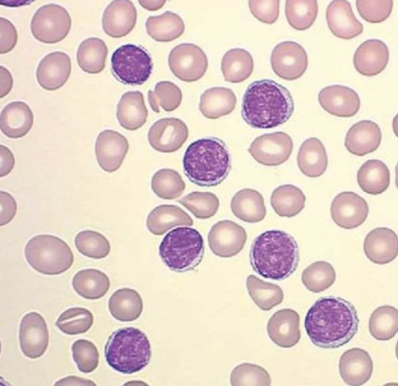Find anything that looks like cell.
<instances>
[{
	"instance_id": "60d3db41",
	"label": "cell",
	"mask_w": 398,
	"mask_h": 386,
	"mask_svg": "<svg viewBox=\"0 0 398 386\" xmlns=\"http://www.w3.org/2000/svg\"><path fill=\"white\" fill-rule=\"evenodd\" d=\"M371 336L378 341H388L398 330V311L390 305L377 307L371 314L368 324Z\"/></svg>"
},
{
	"instance_id": "7dc6e473",
	"label": "cell",
	"mask_w": 398,
	"mask_h": 386,
	"mask_svg": "<svg viewBox=\"0 0 398 386\" xmlns=\"http://www.w3.org/2000/svg\"><path fill=\"white\" fill-rule=\"evenodd\" d=\"M178 202L195 217L203 220L214 216L220 205L218 198L211 192L193 191Z\"/></svg>"
},
{
	"instance_id": "8fae6325",
	"label": "cell",
	"mask_w": 398,
	"mask_h": 386,
	"mask_svg": "<svg viewBox=\"0 0 398 386\" xmlns=\"http://www.w3.org/2000/svg\"><path fill=\"white\" fill-rule=\"evenodd\" d=\"M293 149V142L284 132H275L257 137L248 151L259 164L278 166L286 161Z\"/></svg>"
},
{
	"instance_id": "7402d4cb",
	"label": "cell",
	"mask_w": 398,
	"mask_h": 386,
	"mask_svg": "<svg viewBox=\"0 0 398 386\" xmlns=\"http://www.w3.org/2000/svg\"><path fill=\"white\" fill-rule=\"evenodd\" d=\"M387 45L378 39H369L362 42L353 55L356 69L362 75L372 76L381 73L389 61Z\"/></svg>"
},
{
	"instance_id": "f6af8a7d",
	"label": "cell",
	"mask_w": 398,
	"mask_h": 386,
	"mask_svg": "<svg viewBox=\"0 0 398 386\" xmlns=\"http://www.w3.org/2000/svg\"><path fill=\"white\" fill-rule=\"evenodd\" d=\"M318 13L317 1H286L285 16L295 29L304 30L314 23Z\"/></svg>"
},
{
	"instance_id": "4fadbf2b",
	"label": "cell",
	"mask_w": 398,
	"mask_h": 386,
	"mask_svg": "<svg viewBox=\"0 0 398 386\" xmlns=\"http://www.w3.org/2000/svg\"><path fill=\"white\" fill-rule=\"evenodd\" d=\"M246 240L245 229L228 220L218 221L213 225L207 236L210 250L215 255L222 258H229L238 254Z\"/></svg>"
},
{
	"instance_id": "6da1fadb",
	"label": "cell",
	"mask_w": 398,
	"mask_h": 386,
	"mask_svg": "<svg viewBox=\"0 0 398 386\" xmlns=\"http://www.w3.org/2000/svg\"><path fill=\"white\" fill-rule=\"evenodd\" d=\"M306 333L314 345L337 348L348 344L356 334L359 318L354 305L336 296L317 300L305 319Z\"/></svg>"
},
{
	"instance_id": "8d00e7d4",
	"label": "cell",
	"mask_w": 398,
	"mask_h": 386,
	"mask_svg": "<svg viewBox=\"0 0 398 386\" xmlns=\"http://www.w3.org/2000/svg\"><path fill=\"white\" fill-rule=\"evenodd\" d=\"M148 35L158 42H170L184 32L185 25L176 13L167 11L159 16H149L146 21Z\"/></svg>"
},
{
	"instance_id": "ffe728a7",
	"label": "cell",
	"mask_w": 398,
	"mask_h": 386,
	"mask_svg": "<svg viewBox=\"0 0 398 386\" xmlns=\"http://www.w3.org/2000/svg\"><path fill=\"white\" fill-rule=\"evenodd\" d=\"M267 332L277 346L281 348L295 346L301 337L299 314L289 308L278 310L268 322Z\"/></svg>"
},
{
	"instance_id": "ee69618b",
	"label": "cell",
	"mask_w": 398,
	"mask_h": 386,
	"mask_svg": "<svg viewBox=\"0 0 398 386\" xmlns=\"http://www.w3.org/2000/svg\"><path fill=\"white\" fill-rule=\"evenodd\" d=\"M148 101L155 113L160 112V107L165 111H173L181 103L182 91L174 83L161 81L156 84L154 91H148Z\"/></svg>"
},
{
	"instance_id": "52a82bcc",
	"label": "cell",
	"mask_w": 398,
	"mask_h": 386,
	"mask_svg": "<svg viewBox=\"0 0 398 386\" xmlns=\"http://www.w3.org/2000/svg\"><path fill=\"white\" fill-rule=\"evenodd\" d=\"M25 256L33 269L45 275L61 274L74 261L69 245L60 238L50 234L32 237L25 245Z\"/></svg>"
},
{
	"instance_id": "74e56055",
	"label": "cell",
	"mask_w": 398,
	"mask_h": 386,
	"mask_svg": "<svg viewBox=\"0 0 398 386\" xmlns=\"http://www.w3.org/2000/svg\"><path fill=\"white\" fill-rule=\"evenodd\" d=\"M306 197L298 187L285 184L275 188L270 202L280 217H292L299 214L305 208Z\"/></svg>"
},
{
	"instance_id": "816d5d0a",
	"label": "cell",
	"mask_w": 398,
	"mask_h": 386,
	"mask_svg": "<svg viewBox=\"0 0 398 386\" xmlns=\"http://www.w3.org/2000/svg\"><path fill=\"white\" fill-rule=\"evenodd\" d=\"M357 10L360 16L371 23L385 21L391 14L392 1H356Z\"/></svg>"
},
{
	"instance_id": "5b68a950",
	"label": "cell",
	"mask_w": 398,
	"mask_h": 386,
	"mask_svg": "<svg viewBox=\"0 0 398 386\" xmlns=\"http://www.w3.org/2000/svg\"><path fill=\"white\" fill-rule=\"evenodd\" d=\"M104 356L108 365L123 374H132L144 369L152 356L151 345L140 329L124 327L113 331L105 345Z\"/></svg>"
},
{
	"instance_id": "484cf974",
	"label": "cell",
	"mask_w": 398,
	"mask_h": 386,
	"mask_svg": "<svg viewBox=\"0 0 398 386\" xmlns=\"http://www.w3.org/2000/svg\"><path fill=\"white\" fill-rule=\"evenodd\" d=\"M382 133L379 125L368 120L353 124L348 130L345 146L356 156H364L375 151L381 143Z\"/></svg>"
},
{
	"instance_id": "e575fe53",
	"label": "cell",
	"mask_w": 398,
	"mask_h": 386,
	"mask_svg": "<svg viewBox=\"0 0 398 386\" xmlns=\"http://www.w3.org/2000/svg\"><path fill=\"white\" fill-rule=\"evenodd\" d=\"M110 285L108 276L95 268L81 270L72 279V286L76 293L88 300L101 298L108 291Z\"/></svg>"
},
{
	"instance_id": "b9f144b4",
	"label": "cell",
	"mask_w": 398,
	"mask_h": 386,
	"mask_svg": "<svg viewBox=\"0 0 398 386\" xmlns=\"http://www.w3.org/2000/svg\"><path fill=\"white\" fill-rule=\"evenodd\" d=\"M301 278L308 290L317 293L324 291L334 284L336 272L329 262L318 261L304 269Z\"/></svg>"
},
{
	"instance_id": "83f0119b",
	"label": "cell",
	"mask_w": 398,
	"mask_h": 386,
	"mask_svg": "<svg viewBox=\"0 0 398 386\" xmlns=\"http://www.w3.org/2000/svg\"><path fill=\"white\" fill-rule=\"evenodd\" d=\"M116 116L123 128L131 131L140 128L148 116L143 94L139 91L123 94L117 105Z\"/></svg>"
},
{
	"instance_id": "f907efd6",
	"label": "cell",
	"mask_w": 398,
	"mask_h": 386,
	"mask_svg": "<svg viewBox=\"0 0 398 386\" xmlns=\"http://www.w3.org/2000/svg\"><path fill=\"white\" fill-rule=\"evenodd\" d=\"M72 356L78 369L84 373L93 372L98 365L99 353L90 341L79 339L72 346Z\"/></svg>"
},
{
	"instance_id": "9a60e30c",
	"label": "cell",
	"mask_w": 398,
	"mask_h": 386,
	"mask_svg": "<svg viewBox=\"0 0 398 386\" xmlns=\"http://www.w3.org/2000/svg\"><path fill=\"white\" fill-rule=\"evenodd\" d=\"M19 341L21 351L26 357L35 359L45 353L48 346L49 332L41 314L30 312L22 318Z\"/></svg>"
},
{
	"instance_id": "f35d334b",
	"label": "cell",
	"mask_w": 398,
	"mask_h": 386,
	"mask_svg": "<svg viewBox=\"0 0 398 386\" xmlns=\"http://www.w3.org/2000/svg\"><path fill=\"white\" fill-rule=\"evenodd\" d=\"M108 54L105 42L98 38H89L79 45L76 52L80 68L89 74H98L103 70Z\"/></svg>"
},
{
	"instance_id": "f1b7e54d",
	"label": "cell",
	"mask_w": 398,
	"mask_h": 386,
	"mask_svg": "<svg viewBox=\"0 0 398 386\" xmlns=\"http://www.w3.org/2000/svg\"><path fill=\"white\" fill-rule=\"evenodd\" d=\"M301 172L310 178L322 176L328 166V157L326 149L317 137H310L301 144L297 157Z\"/></svg>"
},
{
	"instance_id": "c3c4849f",
	"label": "cell",
	"mask_w": 398,
	"mask_h": 386,
	"mask_svg": "<svg viewBox=\"0 0 398 386\" xmlns=\"http://www.w3.org/2000/svg\"><path fill=\"white\" fill-rule=\"evenodd\" d=\"M77 250L83 255L101 259L106 257L110 251L108 240L101 233L93 230L79 232L74 239Z\"/></svg>"
},
{
	"instance_id": "cb8c5ba5",
	"label": "cell",
	"mask_w": 398,
	"mask_h": 386,
	"mask_svg": "<svg viewBox=\"0 0 398 386\" xmlns=\"http://www.w3.org/2000/svg\"><path fill=\"white\" fill-rule=\"evenodd\" d=\"M326 18L331 32L336 37L350 40L363 31V25L356 18L347 1H333L326 11Z\"/></svg>"
},
{
	"instance_id": "681fc988",
	"label": "cell",
	"mask_w": 398,
	"mask_h": 386,
	"mask_svg": "<svg viewBox=\"0 0 398 386\" xmlns=\"http://www.w3.org/2000/svg\"><path fill=\"white\" fill-rule=\"evenodd\" d=\"M230 384L232 386H269L271 378L263 367L249 363L237 365L231 372Z\"/></svg>"
},
{
	"instance_id": "91938a15",
	"label": "cell",
	"mask_w": 398,
	"mask_h": 386,
	"mask_svg": "<svg viewBox=\"0 0 398 386\" xmlns=\"http://www.w3.org/2000/svg\"><path fill=\"white\" fill-rule=\"evenodd\" d=\"M166 1H139V4L144 8L149 11H156L161 8Z\"/></svg>"
},
{
	"instance_id": "9f6ffc18",
	"label": "cell",
	"mask_w": 398,
	"mask_h": 386,
	"mask_svg": "<svg viewBox=\"0 0 398 386\" xmlns=\"http://www.w3.org/2000/svg\"><path fill=\"white\" fill-rule=\"evenodd\" d=\"M1 176L3 177L11 172L15 164V159L8 148L1 145Z\"/></svg>"
},
{
	"instance_id": "7c38bea8",
	"label": "cell",
	"mask_w": 398,
	"mask_h": 386,
	"mask_svg": "<svg viewBox=\"0 0 398 386\" xmlns=\"http://www.w3.org/2000/svg\"><path fill=\"white\" fill-rule=\"evenodd\" d=\"M271 64L275 74L288 80H295L302 76L308 65L305 50L294 41L278 44L272 51Z\"/></svg>"
},
{
	"instance_id": "ab89813d",
	"label": "cell",
	"mask_w": 398,
	"mask_h": 386,
	"mask_svg": "<svg viewBox=\"0 0 398 386\" xmlns=\"http://www.w3.org/2000/svg\"><path fill=\"white\" fill-rule=\"evenodd\" d=\"M246 285L251 300L262 310H271L283 300V291L279 285L266 282L254 275L248 276Z\"/></svg>"
},
{
	"instance_id": "d6a6232c",
	"label": "cell",
	"mask_w": 398,
	"mask_h": 386,
	"mask_svg": "<svg viewBox=\"0 0 398 386\" xmlns=\"http://www.w3.org/2000/svg\"><path fill=\"white\" fill-rule=\"evenodd\" d=\"M108 309L115 319L121 322H132L139 318L142 312V299L134 289L120 288L110 296Z\"/></svg>"
},
{
	"instance_id": "ba28073f",
	"label": "cell",
	"mask_w": 398,
	"mask_h": 386,
	"mask_svg": "<svg viewBox=\"0 0 398 386\" xmlns=\"http://www.w3.org/2000/svg\"><path fill=\"white\" fill-rule=\"evenodd\" d=\"M115 78L124 84L142 85L149 78L153 69L152 59L142 47L125 44L118 47L110 58Z\"/></svg>"
},
{
	"instance_id": "f5cc1de1",
	"label": "cell",
	"mask_w": 398,
	"mask_h": 386,
	"mask_svg": "<svg viewBox=\"0 0 398 386\" xmlns=\"http://www.w3.org/2000/svg\"><path fill=\"white\" fill-rule=\"evenodd\" d=\"M280 1H249V6L251 13L258 21L272 24L279 16Z\"/></svg>"
},
{
	"instance_id": "4dcf8cb0",
	"label": "cell",
	"mask_w": 398,
	"mask_h": 386,
	"mask_svg": "<svg viewBox=\"0 0 398 386\" xmlns=\"http://www.w3.org/2000/svg\"><path fill=\"white\" fill-rule=\"evenodd\" d=\"M192 218L180 207L160 205L154 208L147 218V227L154 235H162L176 226H192Z\"/></svg>"
},
{
	"instance_id": "11a10c76",
	"label": "cell",
	"mask_w": 398,
	"mask_h": 386,
	"mask_svg": "<svg viewBox=\"0 0 398 386\" xmlns=\"http://www.w3.org/2000/svg\"><path fill=\"white\" fill-rule=\"evenodd\" d=\"M16 211L17 204L14 198L7 192L1 191V225H5L11 222Z\"/></svg>"
},
{
	"instance_id": "9c48e42d",
	"label": "cell",
	"mask_w": 398,
	"mask_h": 386,
	"mask_svg": "<svg viewBox=\"0 0 398 386\" xmlns=\"http://www.w3.org/2000/svg\"><path fill=\"white\" fill-rule=\"evenodd\" d=\"M72 19L63 6L48 4L40 6L34 13L30 29L34 38L44 43H56L69 33Z\"/></svg>"
},
{
	"instance_id": "d6986e66",
	"label": "cell",
	"mask_w": 398,
	"mask_h": 386,
	"mask_svg": "<svg viewBox=\"0 0 398 386\" xmlns=\"http://www.w3.org/2000/svg\"><path fill=\"white\" fill-rule=\"evenodd\" d=\"M71 69V59L67 54L60 51L52 52L40 62L36 71L37 81L43 89L55 91L66 83Z\"/></svg>"
},
{
	"instance_id": "7bdbcfd3",
	"label": "cell",
	"mask_w": 398,
	"mask_h": 386,
	"mask_svg": "<svg viewBox=\"0 0 398 386\" xmlns=\"http://www.w3.org/2000/svg\"><path fill=\"white\" fill-rule=\"evenodd\" d=\"M151 187L153 192L160 198L174 200L182 195L186 184L176 171L161 169L153 175Z\"/></svg>"
},
{
	"instance_id": "4316f807",
	"label": "cell",
	"mask_w": 398,
	"mask_h": 386,
	"mask_svg": "<svg viewBox=\"0 0 398 386\" xmlns=\"http://www.w3.org/2000/svg\"><path fill=\"white\" fill-rule=\"evenodd\" d=\"M33 124V112L25 102H11L1 112V130L9 138L16 139L25 136Z\"/></svg>"
},
{
	"instance_id": "e0dca14e",
	"label": "cell",
	"mask_w": 398,
	"mask_h": 386,
	"mask_svg": "<svg viewBox=\"0 0 398 386\" xmlns=\"http://www.w3.org/2000/svg\"><path fill=\"white\" fill-rule=\"evenodd\" d=\"M129 149L127 138L122 134L105 130L99 133L95 144L96 157L105 171L114 172L121 166Z\"/></svg>"
},
{
	"instance_id": "8992f818",
	"label": "cell",
	"mask_w": 398,
	"mask_h": 386,
	"mask_svg": "<svg viewBox=\"0 0 398 386\" xmlns=\"http://www.w3.org/2000/svg\"><path fill=\"white\" fill-rule=\"evenodd\" d=\"M201 234L188 227H176L168 232L159 246V254L172 271L185 273L195 269L204 256Z\"/></svg>"
},
{
	"instance_id": "ac0fdd59",
	"label": "cell",
	"mask_w": 398,
	"mask_h": 386,
	"mask_svg": "<svg viewBox=\"0 0 398 386\" xmlns=\"http://www.w3.org/2000/svg\"><path fill=\"white\" fill-rule=\"evenodd\" d=\"M318 99L326 112L338 117H352L358 113L360 106L358 93L351 88L339 84L322 89Z\"/></svg>"
},
{
	"instance_id": "3957f363",
	"label": "cell",
	"mask_w": 398,
	"mask_h": 386,
	"mask_svg": "<svg viewBox=\"0 0 398 386\" xmlns=\"http://www.w3.org/2000/svg\"><path fill=\"white\" fill-rule=\"evenodd\" d=\"M250 263L259 276L275 280L290 276L297 268L300 251L295 238L285 231L270 229L253 241Z\"/></svg>"
},
{
	"instance_id": "f546056e",
	"label": "cell",
	"mask_w": 398,
	"mask_h": 386,
	"mask_svg": "<svg viewBox=\"0 0 398 386\" xmlns=\"http://www.w3.org/2000/svg\"><path fill=\"white\" fill-rule=\"evenodd\" d=\"M230 206L234 216L246 222H260L266 214L262 195L251 188L237 191L231 200Z\"/></svg>"
},
{
	"instance_id": "d4e9b609",
	"label": "cell",
	"mask_w": 398,
	"mask_h": 386,
	"mask_svg": "<svg viewBox=\"0 0 398 386\" xmlns=\"http://www.w3.org/2000/svg\"><path fill=\"white\" fill-rule=\"evenodd\" d=\"M363 249L366 257L373 263H390L397 256V236L390 228L377 227L366 235Z\"/></svg>"
},
{
	"instance_id": "db71d44e",
	"label": "cell",
	"mask_w": 398,
	"mask_h": 386,
	"mask_svg": "<svg viewBox=\"0 0 398 386\" xmlns=\"http://www.w3.org/2000/svg\"><path fill=\"white\" fill-rule=\"evenodd\" d=\"M1 54L10 52L16 45L18 34L15 26L8 20L1 17Z\"/></svg>"
},
{
	"instance_id": "5bb4252c",
	"label": "cell",
	"mask_w": 398,
	"mask_h": 386,
	"mask_svg": "<svg viewBox=\"0 0 398 386\" xmlns=\"http://www.w3.org/2000/svg\"><path fill=\"white\" fill-rule=\"evenodd\" d=\"M188 137L186 123L176 118H164L156 121L148 132V141L155 150L171 153L179 149Z\"/></svg>"
},
{
	"instance_id": "277c9868",
	"label": "cell",
	"mask_w": 398,
	"mask_h": 386,
	"mask_svg": "<svg viewBox=\"0 0 398 386\" xmlns=\"http://www.w3.org/2000/svg\"><path fill=\"white\" fill-rule=\"evenodd\" d=\"M183 169L186 176L197 186H218L231 169L229 151L224 142L217 137L198 139L186 149Z\"/></svg>"
},
{
	"instance_id": "1f68e13d",
	"label": "cell",
	"mask_w": 398,
	"mask_h": 386,
	"mask_svg": "<svg viewBox=\"0 0 398 386\" xmlns=\"http://www.w3.org/2000/svg\"><path fill=\"white\" fill-rule=\"evenodd\" d=\"M237 98L233 91L226 87H212L200 96L199 110L207 118L217 119L232 113Z\"/></svg>"
},
{
	"instance_id": "d590c367",
	"label": "cell",
	"mask_w": 398,
	"mask_h": 386,
	"mask_svg": "<svg viewBox=\"0 0 398 386\" xmlns=\"http://www.w3.org/2000/svg\"><path fill=\"white\" fill-rule=\"evenodd\" d=\"M253 69V57L244 49H231L226 52L222 59L221 70L227 81L242 82L250 76Z\"/></svg>"
},
{
	"instance_id": "680465c9",
	"label": "cell",
	"mask_w": 398,
	"mask_h": 386,
	"mask_svg": "<svg viewBox=\"0 0 398 386\" xmlns=\"http://www.w3.org/2000/svg\"><path fill=\"white\" fill-rule=\"evenodd\" d=\"M96 385V384L87 379L78 378L75 376H69L64 378L55 383V385Z\"/></svg>"
},
{
	"instance_id": "44dd1931",
	"label": "cell",
	"mask_w": 398,
	"mask_h": 386,
	"mask_svg": "<svg viewBox=\"0 0 398 386\" xmlns=\"http://www.w3.org/2000/svg\"><path fill=\"white\" fill-rule=\"evenodd\" d=\"M339 370L340 376L346 384L359 386L370 379L373 371V362L365 350L353 348L341 355Z\"/></svg>"
},
{
	"instance_id": "603a6c76",
	"label": "cell",
	"mask_w": 398,
	"mask_h": 386,
	"mask_svg": "<svg viewBox=\"0 0 398 386\" xmlns=\"http://www.w3.org/2000/svg\"><path fill=\"white\" fill-rule=\"evenodd\" d=\"M137 10L130 1H113L105 8L102 26L104 32L112 38L127 35L137 22Z\"/></svg>"
},
{
	"instance_id": "6f0895ef",
	"label": "cell",
	"mask_w": 398,
	"mask_h": 386,
	"mask_svg": "<svg viewBox=\"0 0 398 386\" xmlns=\"http://www.w3.org/2000/svg\"><path fill=\"white\" fill-rule=\"evenodd\" d=\"M1 98L9 93L13 85V78L8 69L1 66Z\"/></svg>"
},
{
	"instance_id": "bcb514c9",
	"label": "cell",
	"mask_w": 398,
	"mask_h": 386,
	"mask_svg": "<svg viewBox=\"0 0 398 386\" xmlns=\"http://www.w3.org/2000/svg\"><path fill=\"white\" fill-rule=\"evenodd\" d=\"M93 316L87 309L72 307L64 311L58 317L56 326L63 333L76 335L86 332L93 325Z\"/></svg>"
},
{
	"instance_id": "2e32d148",
	"label": "cell",
	"mask_w": 398,
	"mask_h": 386,
	"mask_svg": "<svg viewBox=\"0 0 398 386\" xmlns=\"http://www.w3.org/2000/svg\"><path fill=\"white\" fill-rule=\"evenodd\" d=\"M369 207L366 200L351 191L339 193L331 205V215L334 222L343 229H353L366 220Z\"/></svg>"
},
{
	"instance_id": "836d02e7",
	"label": "cell",
	"mask_w": 398,
	"mask_h": 386,
	"mask_svg": "<svg viewBox=\"0 0 398 386\" xmlns=\"http://www.w3.org/2000/svg\"><path fill=\"white\" fill-rule=\"evenodd\" d=\"M357 181L362 191L366 193L371 195L382 193L390 185V170L380 160H368L358 169Z\"/></svg>"
},
{
	"instance_id": "7a4b0ae2",
	"label": "cell",
	"mask_w": 398,
	"mask_h": 386,
	"mask_svg": "<svg viewBox=\"0 0 398 386\" xmlns=\"http://www.w3.org/2000/svg\"><path fill=\"white\" fill-rule=\"evenodd\" d=\"M294 112V101L287 88L271 79L251 83L243 96L241 114L254 128L270 129L287 122Z\"/></svg>"
},
{
	"instance_id": "30bf717a",
	"label": "cell",
	"mask_w": 398,
	"mask_h": 386,
	"mask_svg": "<svg viewBox=\"0 0 398 386\" xmlns=\"http://www.w3.org/2000/svg\"><path fill=\"white\" fill-rule=\"evenodd\" d=\"M172 73L180 80L192 82L203 76L208 62L205 53L193 43H181L174 47L169 55Z\"/></svg>"
}]
</instances>
